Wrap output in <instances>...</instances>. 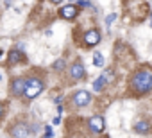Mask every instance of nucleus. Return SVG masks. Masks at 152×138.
Wrapping results in <instances>:
<instances>
[{
	"instance_id": "obj_5",
	"label": "nucleus",
	"mask_w": 152,
	"mask_h": 138,
	"mask_svg": "<svg viewBox=\"0 0 152 138\" xmlns=\"http://www.w3.org/2000/svg\"><path fill=\"white\" fill-rule=\"evenodd\" d=\"M100 41V32L99 31H88L86 34H84V43L88 45V47H95L97 43Z\"/></svg>"
},
{
	"instance_id": "obj_17",
	"label": "nucleus",
	"mask_w": 152,
	"mask_h": 138,
	"mask_svg": "<svg viewBox=\"0 0 152 138\" xmlns=\"http://www.w3.org/2000/svg\"><path fill=\"white\" fill-rule=\"evenodd\" d=\"M64 65H66V63H64L63 59H59V61L54 65V68H56V70H61V68H64Z\"/></svg>"
},
{
	"instance_id": "obj_3",
	"label": "nucleus",
	"mask_w": 152,
	"mask_h": 138,
	"mask_svg": "<svg viewBox=\"0 0 152 138\" xmlns=\"http://www.w3.org/2000/svg\"><path fill=\"white\" fill-rule=\"evenodd\" d=\"M90 102H91V93L86 92V90H79L77 93L73 95V104H75V106H79V108L88 106Z\"/></svg>"
},
{
	"instance_id": "obj_4",
	"label": "nucleus",
	"mask_w": 152,
	"mask_h": 138,
	"mask_svg": "<svg viewBox=\"0 0 152 138\" xmlns=\"http://www.w3.org/2000/svg\"><path fill=\"white\" fill-rule=\"evenodd\" d=\"M88 126H90V129H91L93 133H102V131H104V118H102L100 115L91 117L90 122H88Z\"/></svg>"
},
{
	"instance_id": "obj_14",
	"label": "nucleus",
	"mask_w": 152,
	"mask_h": 138,
	"mask_svg": "<svg viewBox=\"0 0 152 138\" xmlns=\"http://www.w3.org/2000/svg\"><path fill=\"white\" fill-rule=\"evenodd\" d=\"M115 20H116V15H115V13H113V15H109V16L106 18V27L109 29V27H111V23H113Z\"/></svg>"
},
{
	"instance_id": "obj_19",
	"label": "nucleus",
	"mask_w": 152,
	"mask_h": 138,
	"mask_svg": "<svg viewBox=\"0 0 152 138\" xmlns=\"http://www.w3.org/2000/svg\"><path fill=\"white\" fill-rule=\"evenodd\" d=\"M54 124H56V126L61 124V117H56V118H54Z\"/></svg>"
},
{
	"instance_id": "obj_24",
	"label": "nucleus",
	"mask_w": 152,
	"mask_h": 138,
	"mask_svg": "<svg viewBox=\"0 0 152 138\" xmlns=\"http://www.w3.org/2000/svg\"><path fill=\"white\" fill-rule=\"evenodd\" d=\"M0 56H2V52H0Z\"/></svg>"
},
{
	"instance_id": "obj_15",
	"label": "nucleus",
	"mask_w": 152,
	"mask_h": 138,
	"mask_svg": "<svg viewBox=\"0 0 152 138\" xmlns=\"http://www.w3.org/2000/svg\"><path fill=\"white\" fill-rule=\"evenodd\" d=\"M102 77L106 79V83H111V81H113V72H111V70H106V72L102 74Z\"/></svg>"
},
{
	"instance_id": "obj_18",
	"label": "nucleus",
	"mask_w": 152,
	"mask_h": 138,
	"mask_svg": "<svg viewBox=\"0 0 152 138\" xmlns=\"http://www.w3.org/2000/svg\"><path fill=\"white\" fill-rule=\"evenodd\" d=\"M77 4H79L81 7H90V6H91V4L88 2V0H77Z\"/></svg>"
},
{
	"instance_id": "obj_2",
	"label": "nucleus",
	"mask_w": 152,
	"mask_h": 138,
	"mask_svg": "<svg viewBox=\"0 0 152 138\" xmlns=\"http://www.w3.org/2000/svg\"><path fill=\"white\" fill-rule=\"evenodd\" d=\"M43 92V83L41 79H36V77H31L27 79V88H25V97L29 99H34L36 95H39Z\"/></svg>"
},
{
	"instance_id": "obj_6",
	"label": "nucleus",
	"mask_w": 152,
	"mask_h": 138,
	"mask_svg": "<svg viewBox=\"0 0 152 138\" xmlns=\"http://www.w3.org/2000/svg\"><path fill=\"white\" fill-rule=\"evenodd\" d=\"M11 133H13V136L15 138H27L31 133H29V127L25 126V124H16L13 129H11Z\"/></svg>"
},
{
	"instance_id": "obj_20",
	"label": "nucleus",
	"mask_w": 152,
	"mask_h": 138,
	"mask_svg": "<svg viewBox=\"0 0 152 138\" xmlns=\"http://www.w3.org/2000/svg\"><path fill=\"white\" fill-rule=\"evenodd\" d=\"M52 2H54V4H61V2H63V0H52Z\"/></svg>"
},
{
	"instance_id": "obj_7",
	"label": "nucleus",
	"mask_w": 152,
	"mask_h": 138,
	"mask_svg": "<svg viewBox=\"0 0 152 138\" xmlns=\"http://www.w3.org/2000/svg\"><path fill=\"white\" fill-rule=\"evenodd\" d=\"M25 88H27V81H25V79L18 77V79L13 81V93H15V95H22V93H25Z\"/></svg>"
},
{
	"instance_id": "obj_23",
	"label": "nucleus",
	"mask_w": 152,
	"mask_h": 138,
	"mask_svg": "<svg viewBox=\"0 0 152 138\" xmlns=\"http://www.w3.org/2000/svg\"><path fill=\"white\" fill-rule=\"evenodd\" d=\"M6 2H11V0H6Z\"/></svg>"
},
{
	"instance_id": "obj_25",
	"label": "nucleus",
	"mask_w": 152,
	"mask_h": 138,
	"mask_svg": "<svg viewBox=\"0 0 152 138\" xmlns=\"http://www.w3.org/2000/svg\"><path fill=\"white\" fill-rule=\"evenodd\" d=\"M0 79H2V77H0Z\"/></svg>"
},
{
	"instance_id": "obj_12",
	"label": "nucleus",
	"mask_w": 152,
	"mask_h": 138,
	"mask_svg": "<svg viewBox=\"0 0 152 138\" xmlns=\"http://www.w3.org/2000/svg\"><path fill=\"white\" fill-rule=\"evenodd\" d=\"M104 84H106V79L100 76V77H97V79L93 81V90H95V92H102Z\"/></svg>"
},
{
	"instance_id": "obj_11",
	"label": "nucleus",
	"mask_w": 152,
	"mask_h": 138,
	"mask_svg": "<svg viewBox=\"0 0 152 138\" xmlns=\"http://www.w3.org/2000/svg\"><path fill=\"white\" fill-rule=\"evenodd\" d=\"M7 61H9V65H16V63H20V61H22V54H20V50H11L9 56H7Z\"/></svg>"
},
{
	"instance_id": "obj_1",
	"label": "nucleus",
	"mask_w": 152,
	"mask_h": 138,
	"mask_svg": "<svg viewBox=\"0 0 152 138\" xmlns=\"http://www.w3.org/2000/svg\"><path fill=\"white\" fill-rule=\"evenodd\" d=\"M132 88L138 92V93H147L152 90V72L148 70H141V72H136L132 76V81H131Z\"/></svg>"
},
{
	"instance_id": "obj_10",
	"label": "nucleus",
	"mask_w": 152,
	"mask_h": 138,
	"mask_svg": "<svg viewBox=\"0 0 152 138\" xmlns=\"http://www.w3.org/2000/svg\"><path fill=\"white\" fill-rule=\"evenodd\" d=\"M134 131L140 133V134H145V133L150 131V124H148L147 120H138V122L134 124Z\"/></svg>"
},
{
	"instance_id": "obj_8",
	"label": "nucleus",
	"mask_w": 152,
	"mask_h": 138,
	"mask_svg": "<svg viewBox=\"0 0 152 138\" xmlns=\"http://www.w3.org/2000/svg\"><path fill=\"white\" fill-rule=\"evenodd\" d=\"M70 76L73 79H83L84 77V66H83V63H73L72 68H70Z\"/></svg>"
},
{
	"instance_id": "obj_21",
	"label": "nucleus",
	"mask_w": 152,
	"mask_h": 138,
	"mask_svg": "<svg viewBox=\"0 0 152 138\" xmlns=\"http://www.w3.org/2000/svg\"><path fill=\"white\" fill-rule=\"evenodd\" d=\"M0 115H2V104H0Z\"/></svg>"
},
{
	"instance_id": "obj_9",
	"label": "nucleus",
	"mask_w": 152,
	"mask_h": 138,
	"mask_svg": "<svg viewBox=\"0 0 152 138\" xmlns=\"http://www.w3.org/2000/svg\"><path fill=\"white\" fill-rule=\"evenodd\" d=\"M59 15L63 18H66V20H73L75 16H77V7L75 6H64V7H61Z\"/></svg>"
},
{
	"instance_id": "obj_13",
	"label": "nucleus",
	"mask_w": 152,
	"mask_h": 138,
	"mask_svg": "<svg viewBox=\"0 0 152 138\" xmlns=\"http://www.w3.org/2000/svg\"><path fill=\"white\" fill-rule=\"evenodd\" d=\"M93 61H95V66H104V56L100 52L93 54Z\"/></svg>"
},
{
	"instance_id": "obj_16",
	"label": "nucleus",
	"mask_w": 152,
	"mask_h": 138,
	"mask_svg": "<svg viewBox=\"0 0 152 138\" xmlns=\"http://www.w3.org/2000/svg\"><path fill=\"white\" fill-rule=\"evenodd\" d=\"M52 136H54V131H52L50 126H47L45 127V138H52Z\"/></svg>"
},
{
	"instance_id": "obj_22",
	"label": "nucleus",
	"mask_w": 152,
	"mask_h": 138,
	"mask_svg": "<svg viewBox=\"0 0 152 138\" xmlns=\"http://www.w3.org/2000/svg\"><path fill=\"white\" fill-rule=\"evenodd\" d=\"M150 27H152V16H150Z\"/></svg>"
}]
</instances>
